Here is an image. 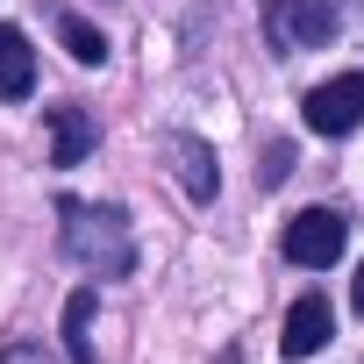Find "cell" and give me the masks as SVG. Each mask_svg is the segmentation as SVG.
Returning <instances> with one entry per match:
<instances>
[{
  "mask_svg": "<svg viewBox=\"0 0 364 364\" xmlns=\"http://www.w3.org/2000/svg\"><path fill=\"white\" fill-rule=\"evenodd\" d=\"M350 307L364 314V264H357V286H350Z\"/></svg>",
  "mask_w": 364,
  "mask_h": 364,
  "instance_id": "cell-13",
  "label": "cell"
},
{
  "mask_svg": "<svg viewBox=\"0 0 364 364\" xmlns=\"http://www.w3.org/2000/svg\"><path fill=\"white\" fill-rule=\"evenodd\" d=\"M58 236H65V257L86 264V272H100V279H129L136 272V236H129L122 208L58 200Z\"/></svg>",
  "mask_w": 364,
  "mask_h": 364,
  "instance_id": "cell-1",
  "label": "cell"
},
{
  "mask_svg": "<svg viewBox=\"0 0 364 364\" xmlns=\"http://www.w3.org/2000/svg\"><path fill=\"white\" fill-rule=\"evenodd\" d=\"M286 171H293V143H272L264 164H257V178H264V186H286Z\"/></svg>",
  "mask_w": 364,
  "mask_h": 364,
  "instance_id": "cell-11",
  "label": "cell"
},
{
  "mask_svg": "<svg viewBox=\"0 0 364 364\" xmlns=\"http://www.w3.org/2000/svg\"><path fill=\"white\" fill-rule=\"evenodd\" d=\"M36 93V50L15 22H0V100H29Z\"/></svg>",
  "mask_w": 364,
  "mask_h": 364,
  "instance_id": "cell-8",
  "label": "cell"
},
{
  "mask_svg": "<svg viewBox=\"0 0 364 364\" xmlns=\"http://www.w3.org/2000/svg\"><path fill=\"white\" fill-rule=\"evenodd\" d=\"M58 43H65L79 65H100V58H107V36H100L93 22H79V15H58Z\"/></svg>",
  "mask_w": 364,
  "mask_h": 364,
  "instance_id": "cell-10",
  "label": "cell"
},
{
  "mask_svg": "<svg viewBox=\"0 0 364 364\" xmlns=\"http://www.w3.org/2000/svg\"><path fill=\"white\" fill-rule=\"evenodd\" d=\"M328 336H336L328 300H321V293H300V300L286 307V336H279V350H286V357H314Z\"/></svg>",
  "mask_w": 364,
  "mask_h": 364,
  "instance_id": "cell-7",
  "label": "cell"
},
{
  "mask_svg": "<svg viewBox=\"0 0 364 364\" xmlns=\"http://www.w3.org/2000/svg\"><path fill=\"white\" fill-rule=\"evenodd\" d=\"M0 364H58L43 343H8V350H0Z\"/></svg>",
  "mask_w": 364,
  "mask_h": 364,
  "instance_id": "cell-12",
  "label": "cell"
},
{
  "mask_svg": "<svg viewBox=\"0 0 364 364\" xmlns=\"http://www.w3.org/2000/svg\"><path fill=\"white\" fill-rule=\"evenodd\" d=\"M65 357L72 364H100V350H93V286H79L65 300Z\"/></svg>",
  "mask_w": 364,
  "mask_h": 364,
  "instance_id": "cell-9",
  "label": "cell"
},
{
  "mask_svg": "<svg viewBox=\"0 0 364 364\" xmlns=\"http://www.w3.org/2000/svg\"><path fill=\"white\" fill-rule=\"evenodd\" d=\"M157 150L171 157V178H178V186H186V200H215L222 193V164H215V150L200 143V136H186V129H164L157 136Z\"/></svg>",
  "mask_w": 364,
  "mask_h": 364,
  "instance_id": "cell-5",
  "label": "cell"
},
{
  "mask_svg": "<svg viewBox=\"0 0 364 364\" xmlns=\"http://www.w3.org/2000/svg\"><path fill=\"white\" fill-rule=\"evenodd\" d=\"M50 114V164L58 171H72V164H86V150L100 143V129H93V114L79 107V100H58V107H43Z\"/></svg>",
  "mask_w": 364,
  "mask_h": 364,
  "instance_id": "cell-6",
  "label": "cell"
},
{
  "mask_svg": "<svg viewBox=\"0 0 364 364\" xmlns=\"http://www.w3.org/2000/svg\"><path fill=\"white\" fill-rule=\"evenodd\" d=\"M343 243H350V222H343L336 208H307V215L286 222V257L307 264V272H328V264L343 257Z\"/></svg>",
  "mask_w": 364,
  "mask_h": 364,
  "instance_id": "cell-3",
  "label": "cell"
},
{
  "mask_svg": "<svg viewBox=\"0 0 364 364\" xmlns=\"http://www.w3.org/2000/svg\"><path fill=\"white\" fill-rule=\"evenodd\" d=\"M336 0H264V36H272V50H321L328 36H336Z\"/></svg>",
  "mask_w": 364,
  "mask_h": 364,
  "instance_id": "cell-2",
  "label": "cell"
},
{
  "mask_svg": "<svg viewBox=\"0 0 364 364\" xmlns=\"http://www.w3.org/2000/svg\"><path fill=\"white\" fill-rule=\"evenodd\" d=\"M300 114H307L314 136H350V129L364 122V72H336V79H321V86L300 100Z\"/></svg>",
  "mask_w": 364,
  "mask_h": 364,
  "instance_id": "cell-4",
  "label": "cell"
}]
</instances>
